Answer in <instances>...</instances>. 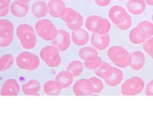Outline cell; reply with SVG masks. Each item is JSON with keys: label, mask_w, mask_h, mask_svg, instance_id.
I'll return each mask as SVG.
<instances>
[{"label": "cell", "mask_w": 153, "mask_h": 114, "mask_svg": "<svg viewBox=\"0 0 153 114\" xmlns=\"http://www.w3.org/2000/svg\"><path fill=\"white\" fill-rule=\"evenodd\" d=\"M109 60L119 68H126L130 66L132 56L127 50L122 46H113L110 47L107 53Z\"/></svg>", "instance_id": "cell-1"}, {"label": "cell", "mask_w": 153, "mask_h": 114, "mask_svg": "<svg viewBox=\"0 0 153 114\" xmlns=\"http://www.w3.org/2000/svg\"><path fill=\"white\" fill-rule=\"evenodd\" d=\"M16 36L22 47L27 50L33 49L36 45L35 29L28 24H21L16 28Z\"/></svg>", "instance_id": "cell-2"}, {"label": "cell", "mask_w": 153, "mask_h": 114, "mask_svg": "<svg viewBox=\"0 0 153 114\" xmlns=\"http://www.w3.org/2000/svg\"><path fill=\"white\" fill-rule=\"evenodd\" d=\"M35 31L39 38L45 41H52L55 39L58 30L55 24L48 19H42L35 24Z\"/></svg>", "instance_id": "cell-3"}, {"label": "cell", "mask_w": 153, "mask_h": 114, "mask_svg": "<svg viewBox=\"0 0 153 114\" xmlns=\"http://www.w3.org/2000/svg\"><path fill=\"white\" fill-rule=\"evenodd\" d=\"M59 50L55 46H46L41 49L39 55L44 63L50 67H57L61 63Z\"/></svg>", "instance_id": "cell-4"}, {"label": "cell", "mask_w": 153, "mask_h": 114, "mask_svg": "<svg viewBox=\"0 0 153 114\" xmlns=\"http://www.w3.org/2000/svg\"><path fill=\"white\" fill-rule=\"evenodd\" d=\"M16 66L22 70L33 71L39 65L38 56L35 54L23 52L20 53L16 59Z\"/></svg>", "instance_id": "cell-5"}, {"label": "cell", "mask_w": 153, "mask_h": 114, "mask_svg": "<svg viewBox=\"0 0 153 114\" xmlns=\"http://www.w3.org/2000/svg\"><path fill=\"white\" fill-rule=\"evenodd\" d=\"M144 88V80L139 77L134 76L123 83L120 92L124 96H135L141 93Z\"/></svg>", "instance_id": "cell-6"}, {"label": "cell", "mask_w": 153, "mask_h": 114, "mask_svg": "<svg viewBox=\"0 0 153 114\" xmlns=\"http://www.w3.org/2000/svg\"><path fill=\"white\" fill-rule=\"evenodd\" d=\"M73 92L76 96H90L93 94V84L89 79H80L74 85Z\"/></svg>", "instance_id": "cell-7"}, {"label": "cell", "mask_w": 153, "mask_h": 114, "mask_svg": "<svg viewBox=\"0 0 153 114\" xmlns=\"http://www.w3.org/2000/svg\"><path fill=\"white\" fill-rule=\"evenodd\" d=\"M52 45L56 46L60 52H64L69 48L71 43L70 36L65 30H58L55 39L51 41Z\"/></svg>", "instance_id": "cell-8"}, {"label": "cell", "mask_w": 153, "mask_h": 114, "mask_svg": "<svg viewBox=\"0 0 153 114\" xmlns=\"http://www.w3.org/2000/svg\"><path fill=\"white\" fill-rule=\"evenodd\" d=\"M127 15L128 14L125 8L118 5H115V6L111 7L108 12V16L111 21L116 25L124 23Z\"/></svg>", "instance_id": "cell-9"}, {"label": "cell", "mask_w": 153, "mask_h": 114, "mask_svg": "<svg viewBox=\"0 0 153 114\" xmlns=\"http://www.w3.org/2000/svg\"><path fill=\"white\" fill-rule=\"evenodd\" d=\"M91 43L93 47H94L97 50H104L110 43V36L108 34L100 35L93 33L91 35Z\"/></svg>", "instance_id": "cell-10"}, {"label": "cell", "mask_w": 153, "mask_h": 114, "mask_svg": "<svg viewBox=\"0 0 153 114\" xmlns=\"http://www.w3.org/2000/svg\"><path fill=\"white\" fill-rule=\"evenodd\" d=\"M47 5L48 13L53 18H61L65 13L66 6L62 0H50Z\"/></svg>", "instance_id": "cell-11"}, {"label": "cell", "mask_w": 153, "mask_h": 114, "mask_svg": "<svg viewBox=\"0 0 153 114\" xmlns=\"http://www.w3.org/2000/svg\"><path fill=\"white\" fill-rule=\"evenodd\" d=\"M20 87L17 81L10 78L4 83L1 90L2 96H17L19 93Z\"/></svg>", "instance_id": "cell-12"}, {"label": "cell", "mask_w": 153, "mask_h": 114, "mask_svg": "<svg viewBox=\"0 0 153 114\" xmlns=\"http://www.w3.org/2000/svg\"><path fill=\"white\" fill-rule=\"evenodd\" d=\"M10 10L12 15L16 18H23L28 14L29 7L27 4H24L19 1H14L10 6Z\"/></svg>", "instance_id": "cell-13"}, {"label": "cell", "mask_w": 153, "mask_h": 114, "mask_svg": "<svg viewBox=\"0 0 153 114\" xmlns=\"http://www.w3.org/2000/svg\"><path fill=\"white\" fill-rule=\"evenodd\" d=\"M146 8L144 0H129L127 4V9L133 15H140Z\"/></svg>", "instance_id": "cell-14"}, {"label": "cell", "mask_w": 153, "mask_h": 114, "mask_svg": "<svg viewBox=\"0 0 153 114\" xmlns=\"http://www.w3.org/2000/svg\"><path fill=\"white\" fill-rule=\"evenodd\" d=\"M71 39L75 45L84 46L89 41V35L88 32L83 29L73 31L71 33Z\"/></svg>", "instance_id": "cell-15"}, {"label": "cell", "mask_w": 153, "mask_h": 114, "mask_svg": "<svg viewBox=\"0 0 153 114\" xmlns=\"http://www.w3.org/2000/svg\"><path fill=\"white\" fill-rule=\"evenodd\" d=\"M131 56L132 61L130 67L133 70L140 71L144 68L146 63V58L144 54L142 52L139 50L133 52Z\"/></svg>", "instance_id": "cell-16"}, {"label": "cell", "mask_w": 153, "mask_h": 114, "mask_svg": "<svg viewBox=\"0 0 153 114\" xmlns=\"http://www.w3.org/2000/svg\"><path fill=\"white\" fill-rule=\"evenodd\" d=\"M74 76L70 71H62L56 75L55 81L57 82L59 86L62 88H67L71 85L73 82Z\"/></svg>", "instance_id": "cell-17"}, {"label": "cell", "mask_w": 153, "mask_h": 114, "mask_svg": "<svg viewBox=\"0 0 153 114\" xmlns=\"http://www.w3.org/2000/svg\"><path fill=\"white\" fill-rule=\"evenodd\" d=\"M40 83L36 80H31L22 86V92L26 95H38L40 90Z\"/></svg>", "instance_id": "cell-18"}, {"label": "cell", "mask_w": 153, "mask_h": 114, "mask_svg": "<svg viewBox=\"0 0 153 114\" xmlns=\"http://www.w3.org/2000/svg\"><path fill=\"white\" fill-rule=\"evenodd\" d=\"M31 12L36 18H43L48 13V5L44 1H36L31 7Z\"/></svg>", "instance_id": "cell-19"}, {"label": "cell", "mask_w": 153, "mask_h": 114, "mask_svg": "<svg viewBox=\"0 0 153 114\" xmlns=\"http://www.w3.org/2000/svg\"><path fill=\"white\" fill-rule=\"evenodd\" d=\"M13 29L8 27L0 28V46L1 48H6L12 44L13 40Z\"/></svg>", "instance_id": "cell-20"}, {"label": "cell", "mask_w": 153, "mask_h": 114, "mask_svg": "<svg viewBox=\"0 0 153 114\" xmlns=\"http://www.w3.org/2000/svg\"><path fill=\"white\" fill-rule=\"evenodd\" d=\"M79 57L84 61H94L99 56L97 50L94 47H85L81 48L78 53Z\"/></svg>", "instance_id": "cell-21"}, {"label": "cell", "mask_w": 153, "mask_h": 114, "mask_svg": "<svg viewBox=\"0 0 153 114\" xmlns=\"http://www.w3.org/2000/svg\"><path fill=\"white\" fill-rule=\"evenodd\" d=\"M123 73L119 69L113 67V71L112 75L109 78L105 80V82L108 86L115 87L119 85L123 80Z\"/></svg>", "instance_id": "cell-22"}, {"label": "cell", "mask_w": 153, "mask_h": 114, "mask_svg": "<svg viewBox=\"0 0 153 114\" xmlns=\"http://www.w3.org/2000/svg\"><path fill=\"white\" fill-rule=\"evenodd\" d=\"M61 89L55 80H48L44 85V93L48 96L59 95Z\"/></svg>", "instance_id": "cell-23"}, {"label": "cell", "mask_w": 153, "mask_h": 114, "mask_svg": "<svg viewBox=\"0 0 153 114\" xmlns=\"http://www.w3.org/2000/svg\"><path fill=\"white\" fill-rule=\"evenodd\" d=\"M129 38L131 42L134 44H141L147 39L145 34L137 27L130 31Z\"/></svg>", "instance_id": "cell-24"}, {"label": "cell", "mask_w": 153, "mask_h": 114, "mask_svg": "<svg viewBox=\"0 0 153 114\" xmlns=\"http://www.w3.org/2000/svg\"><path fill=\"white\" fill-rule=\"evenodd\" d=\"M113 71V67L111 66L109 63L106 62H103L97 69L95 70V73L100 78L106 80L112 75Z\"/></svg>", "instance_id": "cell-25"}, {"label": "cell", "mask_w": 153, "mask_h": 114, "mask_svg": "<svg viewBox=\"0 0 153 114\" xmlns=\"http://www.w3.org/2000/svg\"><path fill=\"white\" fill-rule=\"evenodd\" d=\"M85 65L79 61H74L69 64L67 70L72 74L74 77H78L82 73Z\"/></svg>", "instance_id": "cell-26"}, {"label": "cell", "mask_w": 153, "mask_h": 114, "mask_svg": "<svg viewBox=\"0 0 153 114\" xmlns=\"http://www.w3.org/2000/svg\"><path fill=\"white\" fill-rule=\"evenodd\" d=\"M111 29V24L108 20L106 19L102 18L99 21L97 26V29H96V33L100 35H106L108 34Z\"/></svg>", "instance_id": "cell-27"}, {"label": "cell", "mask_w": 153, "mask_h": 114, "mask_svg": "<svg viewBox=\"0 0 153 114\" xmlns=\"http://www.w3.org/2000/svg\"><path fill=\"white\" fill-rule=\"evenodd\" d=\"M145 34L146 38L153 36V24L149 21H142L136 26Z\"/></svg>", "instance_id": "cell-28"}, {"label": "cell", "mask_w": 153, "mask_h": 114, "mask_svg": "<svg viewBox=\"0 0 153 114\" xmlns=\"http://www.w3.org/2000/svg\"><path fill=\"white\" fill-rule=\"evenodd\" d=\"M14 63V56L11 54H6L0 59V71H5L11 67Z\"/></svg>", "instance_id": "cell-29"}, {"label": "cell", "mask_w": 153, "mask_h": 114, "mask_svg": "<svg viewBox=\"0 0 153 114\" xmlns=\"http://www.w3.org/2000/svg\"><path fill=\"white\" fill-rule=\"evenodd\" d=\"M100 19L101 16L97 15H92L88 16L86 19L85 22V27L88 29V31L92 32V33H96L97 23Z\"/></svg>", "instance_id": "cell-30"}, {"label": "cell", "mask_w": 153, "mask_h": 114, "mask_svg": "<svg viewBox=\"0 0 153 114\" xmlns=\"http://www.w3.org/2000/svg\"><path fill=\"white\" fill-rule=\"evenodd\" d=\"M78 12H76L74 9L71 8H66L65 13L61 17V19L66 24L71 23L77 18Z\"/></svg>", "instance_id": "cell-31"}, {"label": "cell", "mask_w": 153, "mask_h": 114, "mask_svg": "<svg viewBox=\"0 0 153 114\" xmlns=\"http://www.w3.org/2000/svg\"><path fill=\"white\" fill-rule=\"evenodd\" d=\"M66 24H67L68 29H70L71 31H75L78 30V29H81V27H82L83 24V17L81 15L80 12H78L77 18H76L75 21L72 22V23Z\"/></svg>", "instance_id": "cell-32"}, {"label": "cell", "mask_w": 153, "mask_h": 114, "mask_svg": "<svg viewBox=\"0 0 153 114\" xmlns=\"http://www.w3.org/2000/svg\"><path fill=\"white\" fill-rule=\"evenodd\" d=\"M102 63L103 61L102 58L98 56L94 61H85V63H84V65H85V67L86 69H89V70H95L96 69H97L99 67L102 65Z\"/></svg>", "instance_id": "cell-33"}, {"label": "cell", "mask_w": 153, "mask_h": 114, "mask_svg": "<svg viewBox=\"0 0 153 114\" xmlns=\"http://www.w3.org/2000/svg\"><path fill=\"white\" fill-rule=\"evenodd\" d=\"M89 80L91 81L93 86V94H100L102 93L103 89V84L101 80L99 78L92 77Z\"/></svg>", "instance_id": "cell-34"}, {"label": "cell", "mask_w": 153, "mask_h": 114, "mask_svg": "<svg viewBox=\"0 0 153 114\" xmlns=\"http://www.w3.org/2000/svg\"><path fill=\"white\" fill-rule=\"evenodd\" d=\"M143 48L144 51L149 55L151 54H153V38H148L145 40L143 44Z\"/></svg>", "instance_id": "cell-35"}, {"label": "cell", "mask_w": 153, "mask_h": 114, "mask_svg": "<svg viewBox=\"0 0 153 114\" xmlns=\"http://www.w3.org/2000/svg\"><path fill=\"white\" fill-rule=\"evenodd\" d=\"M131 25H132V19L131 17L130 16L129 14H128L127 19H126V20L124 21V23L117 24V27L118 29H120V30L126 31V30H128V29L131 27Z\"/></svg>", "instance_id": "cell-36"}, {"label": "cell", "mask_w": 153, "mask_h": 114, "mask_svg": "<svg viewBox=\"0 0 153 114\" xmlns=\"http://www.w3.org/2000/svg\"><path fill=\"white\" fill-rule=\"evenodd\" d=\"M4 27H8L14 30V25L12 22L6 19H1L0 21V28H4Z\"/></svg>", "instance_id": "cell-37"}, {"label": "cell", "mask_w": 153, "mask_h": 114, "mask_svg": "<svg viewBox=\"0 0 153 114\" xmlns=\"http://www.w3.org/2000/svg\"><path fill=\"white\" fill-rule=\"evenodd\" d=\"M145 93L147 96H153V80L148 83L146 87Z\"/></svg>", "instance_id": "cell-38"}, {"label": "cell", "mask_w": 153, "mask_h": 114, "mask_svg": "<svg viewBox=\"0 0 153 114\" xmlns=\"http://www.w3.org/2000/svg\"><path fill=\"white\" fill-rule=\"evenodd\" d=\"M95 3L100 7H105L110 4L112 0H94Z\"/></svg>", "instance_id": "cell-39"}, {"label": "cell", "mask_w": 153, "mask_h": 114, "mask_svg": "<svg viewBox=\"0 0 153 114\" xmlns=\"http://www.w3.org/2000/svg\"><path fill=\"white\" fill-rule=\"evenodd\" d=\"M10 0H0V9L9 8Z\"/></svg>", "instance_id": "cell-40"}, {"label": "cell", "mask_w": 153, "mask_h": 114, "mask_svg": "<svg viewBox=\"0 0 153 114\" xmlns=\"http://www.w3.org/2000/svg\"><path fill=\"white\" fill-rule=\"evenodd\" d=\"M9 10H10V8L0 9V16H1V17H4L5 16H6L7 14H8Z\"/></svg>", "instance_id": "cell-41"}, {"label": "cell", "mask_w": 153, "mask_h": 114, "mask_svg": "<svg viewBox=\"0 0 153 114\" xmlns=\"http://www.w3.org/2000/svg\"><path fill=\"white\" fill-rule=\"evenodd\" d=\"M144 1L149 6H153V0H144Z\"/></svg>", "instance_id": "cell-42"}, {"label": "cell", "mask_w": 153, "mask_h": 114, "mask_svg": "<svg viewBox=\"0 0 153 114\" xmlns=\"http://www.w3.org/2000/svg\"><path fill=\"white\" fill-rule=\"evenodd\" d=\"M17 1H19L22 2V3H24V4H29V2H30L31 0H17Z\"/></svg>", "instance_id": "cell-43"}, {"label": "cell", "mask_w": 153, "mask_h": 114, "mask_svg": "<svg viewBox=\"0 0 153 114\" xmlns=\"http://www.w3.org/2000/svg\"><path fill=\"white\" fill-rule=\"evenodd\" d=\"M150 56L151 57V58L152 59H153V54H150Z\"/></svg>", "instance_id": "cell-44"}, {"label": "cell", "mask_w": 153, "mask_h": 114, "mask_svg": "<svg viewBox=\"0 0 153 114\" xmlns=\"http://www.w3.org/2000/svg\"><path fill=\"white\" fill-rule=\"evenodd\" d=\"M152 21H153V14H152Z\"/></svg>", "instance_id": "cell-45"}, {"label": "cell", "mask_w": 153, "mask_h": 114, "mask_svg": "<svg viewBox=\"0 0 153 114\" xmlns=\"http://www.w3.org/2000/svg\"><path fill=\"white\" fill-rule=\"evenodd\" d=\"M118 1H124V0H118Z\"/></svg>", "instance_id": "cell-46"}]
</instances>
